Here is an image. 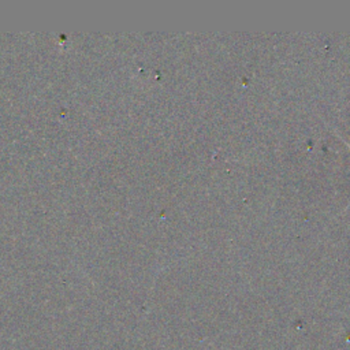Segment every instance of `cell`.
<instances>
[{
  "mask_svg": "<svg viewBox=\"0 0 350 350\" xmlns=\"http://www.w3.org/2000/svg\"><path fill=\"white\" fill-rule=\"evenodd\" d=\"M343 142H345V144H346V146H347V148H349V149H350V144H349V142H347V141H343Z\"/></svg>",
  "mask_w": 350,
  "mask_h": 350,
  "instance_id": "cell-1",
  "label": "cell"
}]
</instances>
